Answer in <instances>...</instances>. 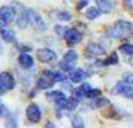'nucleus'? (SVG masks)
<instances>
[{
    "mask_svg": "<svg viewBox=\"0 0 133 128\" xmlns=\"http://www.w3.org/2000/svg\"><path fill=\"white\" fill-rule=\"evenodd\" d=\"M132 34H133V24L129 22V21H124V19L117 21L108 30V36L112 37V39H118V40L129 39Z\"/></svg>",
    "mask_w": 133,
    "mask_h": 128,
    "instance_id": "1",
    "label": "nucleus"
},
{
    "mask_svg": "<svg viewBox=\"0 0 133 128\" xmlns=\"http://www.w3.org/2000/svg\"><path fill=\"white\" fill-rule=\"evenodd\" d=\"M12 6L15 7V11L18 12V17H17V27L18 28H27V25L30 24V19H29V7L23 6L19 2H12Z\"/></svg>",
    "mask_w": 133,
    "mask_h": 128,
    "instance_id": "2",
    "label": "nucleus"
},
{
    "mask_svg": "<svg viewBox=\"0 0 133 128\" xmlns=\"http://www.w3.org/2000/svg\"><path fill=\"white\" fill-rule=\"evenodd\" d=\"M29 19H30V25L36 31L42 33V31L46 30V22H45L43 18L39 15V12L35 11V9H31V7H29Z\"/></svg>",
    "mask_w": 133,
    "mask_h": 128,
    "instance_id": "3",
    "label": "nucleus"
},
{
    "mask_svg": "<svg viewBox=\"0 0 133 128\" xmlns=\"http://www.w3.org/2000/svg\"><path fill=\"white\" fill-rule=\"evenodd\" d=\"M15 15H17V11H15V7L11 5V6H5L0 7V21L2 22H5V24H11L12 21H15Z\"/></svg>",
    "mask_w": 133,
    "mask_h": 128,
    "instance_id": "4",
    "label": "nucleus"
},
{
    "mask_svg": "<svg viewBox=\"0 0 133 128\" xmlns=\"http://www.w3.org/2000/svg\"><path fill=\"white\" fill-rule=\"evenodd\" d=\"M25 116H27V121L31 122V124H36V122L41 121L42 118V112H41V107L37 104H30L27 110H25Z\"/></svg>",
    "mask_w": 133,
    "mask_h": 128,
    "instance_id": "5",
    "label": "nucleus"
},
{
    "mask_svg": "<svg viewBox=\"0 0 133 128\" xmlns=\"http://www.w3.org/2000/svg\"><path fill=\"white\" fill-rule=\"evenodd\" d=\"M114 92L115 94H120V95H124V97H130V95H133V86H132V84H129V82H126L123 79L121 82L115 84Z\"/></svg>",
    "mask_w": 133,
    "mask_h": 128,
    "instance_id": "6",
    "label": "nucleus"
},
{
    "mask_svg": "<svg viewBox=\"0 0 133 128\" xmlns=\"http://www.w3.org/2000/svg\"><path fill=\"white\" fill-rule=\"evenodd\" d=\"M57 58V54L51 48H42L37 51V60L41 63H51Z\"/></svg>",
    "mask_w": 133,
    "mask_h": 128,
    "instance_id": "7",
    "label": "nucleus"
},
{
    "mask_svg": "<svg viewBox=\"0 0 133 128\" xmlns=\"http://www.w3.org/2000/svg\"><path fill=\"white\" fill-rule=\"evenodd\" d=\"M85 52H87V55H90V57H97V55L105 54L106 52V48L103 45H100V43L90 42L85 46Z\"/></svg>",
    "mask_w": 133,
    "mask_h": 128,
    "instance_id": "8",
    "label": "nucleus"
},
{
    "mask_svg": "<svg viewBox=\"0 0 133 128\" xmlns=\"http://www.w3.org/2000/svg\"><path fill=\"white\" fill-rule=\"evenodd\" d=\"M67 40L69 45H76V43L81 42V39H82V33L76 28H69L66 33V37H64Z\"/></svg>",
    "mask_w": 133,
    "mask_h": 128,
    "instance_id": "9",
    "label": "nucleus"
},
{
    "mask_svg": "<svg viewBox=\"0 0 133 128\" xmlns=\"http://www.w3.org/2000/svg\"><path fill=\"white\" fill-rule=\"evenodd\" d=\"M0 84L3 85L5 89H14L15 88V79H14L12 74L8 73V72L0 73Z\"/></svg>",
    "mask_w": 133,
    "mask_h": 128,
    "instance_id": "10",
    "label": "nucleus"
},
{
    "mask_svg": "<svg viewBox=\"0 0 133 128\" xmlns=\"http://www.w3.org/2000/svg\"><path fill=\"white\" fill-rule=\"evenodd\" d=\"M88 76H90L88 72L84 70V69H76V70H72V72H70V80L75 82V84H81V82H84Z\"/></svg>",
    "mask_w": 133,
    "mask_h": 128,
    "instance_id": "11",
    "label": "nucleus"
},
{
    "mask_svg": "<svg viewBox=\"0 0 133 128\" xmlns=\"http://www.w3.org/2000/svg\"><path fill=\"white\" fill-rule=\"evenodd\" d=\"M8 24H5V22H2L0 21V37L5 40V42H15V33H14L12 30H9L6 27Z\"/></svg>",
    "mask_w": 133,
    "mask_h": 128,
    "instance_id": "12",
    "label": "nucleus"
},
{
    "mask_svg": "<svg viewBox=\"0 0 133 128\" xmlns=\"http://www.w3.org/2000/svg\"><path fill=\"white\" fill-rule=\"evenodd\" d=\"M46 78H49V80L55 84V82H63L66 79V74H64V70H48L45 72Z\"/></svg>",
    "mask_w": 133,
    "mask_h": 128,
    "instance_id": "13",
    "label": "nucleus"
},
{
    "mask_svg": "<svg viewBox=\"0 0 133 128\" xmlns=\"http://www.w3.org/2000/svg\"><path fill=\"white\" fill-rule=\"evenodd\" d=\"M96 6L103 13H109L114 11V2L112 0H96Z\"/></svg>",
    "mask_w": 133,
    "mask_h": 128,
    "instance_id": "14",
    "label": "nucleus"
},
{
    "mask_svg": "<svg viewBox=\"0 0 133 128\" xmlns=\"http://www.w3.org/2000/svg\"><path fill=\"white\" fill-rule=\"evenodd\" d=\"M18 64L23 69L33 67V57H31V55H29V54H25V52H23V54L18 57Z\"/></svg>",
    "mask_w": 133,
    "mask_h": 128,
    "instance_id": "15",
    "label": "nucleus"
},
{
    "mask_svg": "<svg viewBox=\"0 0 133 128\" xmlns=\"http://www.w3.org/2000/svg\"><path fill=\"white\" fill-rule=\"evenodd\" d=\"M51 17L54 19H58V21H72V13L66 12V11H52L51 12Z\"/></svg>",
    "mask_w": 133,
    "mask_h": 128,
    "instance_id": "16",
    "label": "nucleus"
},
{
    "mask_svg": "<svg viewBox=\"0 0 133 128\" xmlns=\"http://www.w3.org/2000/svg\"><path fill=\"white\" fill-rule=\"evenodd\" d=\"M100 13H102V11H100L99 7H90V9H87V12H85V18L90 19V21H93V19L99 18Z\"/></svg>",
    "mask_w": 133,
    "mask_h": 128,
    "instance_id": "17",
    "label": "nucleus"
},
{
    "mask_svg": "<svg viewBox=\"0 0 133 128\" xmlns=\"http://www.w3.org/2000/svg\"><path fill=\"white\" fill-rule=\"evenodd\" d=\"M63 60L69 61V63H72V64H75L76 61H78V54L73 51V49H70V51H67L66 54H64V57H63Z\"/></svg>",
    "mask_w": 133,
    "mask_h": 128,
    "instance_id": "18",
    "label": "nucleus"
},
{
    "mask_svg": "<svg viewBox=\"0 0 133 128\" xmlns=\"http://www.w3.org/2000/svg\"><path fill=\"white\" fill-rule=\"evenodd\" d=\"M5 127H12V128H17L18 127V121L14 113H8L6 116V122H5Z\"/></svg>",
    "mask_w": 133,
    "mask_h": 128,
    "instance_id": "19",
    "label": "nucleus"
},
{
    "mask_svg": "<svg viewBox=\"0 0 133 128\" xmlns=\"http://www.w3.org/2000/svg\"><path fill=\"white\" fill-rule=\"evenodd\" d=\"M105 63V66H114V64H118L120 63V58H118V54L117 52H114V54H111L106 58V60L103 61Z\"/></svg>",
    "mask_w": 133,
    "mask_h": 128,
    "instance_id": "20",
    "label": "nucleus"
},
{
    "mask_svg": "<svg viewBox=\"0 0 133 128\" xmlns=\"http://www.w3.org/2000/svg\"><path fill=\"white\" fill-rule=\"evenodd\" d=\"M72 127H73V128H84V127H85L82 116L73 115V118H72Z\"/></svg>",
    "mask_w": 133,
    "mask_h": 128,
    "instance_id": "21",
    "label": "nucleus"
},
{
    "mask_svg": "<svg viewBox=\"0 0 133 128\" xmlns=\"http://www.w3.org/2000/svg\"><path fill=\"white\" fill-rule=\"evenodd\" d=\"M67 30H69L67 27H64V25H60V24H57V25L54 27V31H55V34H57L58 37H63V39L66 37V33H67Z\"/></svg>",
    "mask_w": 133,
    "mask_h": 128,
    "instance_id": "22",
    "label": "nucleus"
},
{
    "mask_svg": "<svg viewBox=\"0 0 133 128\" xmlns=\"http://www.w3.org/2000/svg\"><path fill=\"white\" fill-rule=\"evenodd\" d=\"M51 84H52L51 80H49V82L46 80V76L37 79V88H39V89H48L49 86H51Z\"/></svg>",
    "mask_w": 133,
    "mask_h": 128,
    "instance_id": "23",
    "label": "nucleus"
},
{
    "mask_svg": "<svg viewBox=\"0 0 133 128\" xmlns=\"http://www.w3.org/2000/svg\"><path fill=\"white\" fill-rule=\"evenodd\" d=\"M78 103H79V100H76V98L73 97L70 98V100H67V104H66V110L67 112H73V110L78 107Z\"/></svg>",
    "mask_w": 133,
    "mask_h": 128,
    "instance_id": "24",
    "label": "nucleus"
},
{
    "mask_svg": "<svg viewBox=\"0 0 133 128\" xmlns=\"http://www.w3.org/2000/svg\"><path fill=\"white\" fill-rule=\"evenodd\" d=\"M105 67V63L100 60H94L93 63H88V69L90 70H99V69Z\"/></svg>",
    "mask_w": 133,
    "mask_h": 128,
    "instance_id": "25",
    "label": "nucleus"
},
{
    "mask_svg": "<svg viewBox=\"0 0 133 128\" xmlns=\"http://www.w3.org/2000/svg\"><path fill=\"white\" fill-rule=\"evenodd\" d=\"M120 51L123 52V54H126V55H133V45H130V43H124V45H121L120 46Z\"/></svg>",
    "mask_w": 133,
    "mask_h": 128,
    "instance_id": "26",
    "label": "nucleus"
},
{
    "mask_svg": "<svg viewBox=\"0 0 133 128\" xmlns=\"http://www.w3.org/2000/svg\"><path fill=\"white\" fill-rule=\"evenodd\" d=\"M96 101H93V107H102V106H106V104H109V100H106V98H94Z\"/></svg>",
    "mask_w": 133,
    "mask_h": 128,
    "instance_id": "27",
    "label": "nucleus"
},
{
    "mask_svg": "<svg viewBox=\"0 0 133 128\" xmlns=\"http://www.w3.org/2000/svg\"><path fill=\"white\" fill-rule=\"evenodd\" d=\"M73 97L76 98V100H82V98H87V95H85L84 89L79 86V88H76V89H73Z\"/></svg>",
    "mask_w": 133,
    "mask_h": 128,
    "instance_id": "28",
    "label": "nucleus"
},
{
    "mask_svg": "<svg viewBox=\"0 0 133 128\" xmlns=\"http://www.w3.org/2000/svg\"><path fill=\"white\" fill-rule=\"evenodd\" d=\"M60 69L61 70H64V72H69V73H70L72 69H73V64L72 63H69V61H66V60H63L60 63Z\"/></svg>",
    "mask_w": 133,
    "mask_h": 128,
    "instance_id": "29",
    "label": "nucleus"
},
{
    "mask_svg": "<svg viewBox=\"0 0 133 128\" xmlns=\"http://www.w3.org/2000/svg\"><path fill=\"white\" fill-rule=\"evenodd\" d=\"M99 95H100V91H99V89H96V88H91L90 91H88V94H87V98L93 100V98H97Z\"/></svg>",
    "mask_w": 133,
    "mask_h": 128,
    "instance_id": "30",
    "label": "nucleus"
},
{
    "mask_svg": "<svg viewBox=\"0 0 133 128\" xmlns=\"http://www.w3.org/2000/svg\"><path fill=\"white\" fill-rule=\"evenodd\" d=\"M8 109H6V106H3V104H0V116H3V118H6L8 116Z\"/></svg>",
    "mask_w": 133,
    "mask_h": 128,
    "instance_id": "31",
    "label": "nucleus"
},
{
    "mask_svg": "<svg viewBox=\"0 0 133 128\" xmlns=\"http://www.w3.org/2000/svg\"><path fill=\"white\" fill-rule=\"evenodd\" d=\"M124 80L133 85V73H126V74H124Z\"/></svg>",
    "mask_w": 133,
    "mask_h": 128,
    "instance_id": "32",
    "label": "nucleus"
},
{
    "mask_svg": "<svg viewBox=\"0 0 133 128\" xmlns=\"http://www.w3.org/2000/svg\"><path fill=\"white\" fill-rule=\"evenodd\" d=\"M87 5H88V0H79V3H78V9L81 11V9L87 7Z\"/></svg>",
    "mask_w": 133,
    "mask_h": 128,
    "instance_id": "33",
    "label": "nucleus"
},
{
    "mask_svg": "<svg viewBox=\"0 0 133 128\" xmlns=\"http://www.w3.org/2000/svg\"><path fill=\"white\" fill-rule=\"evenodd\" d=\"M123 3L127 9H133V0H123Z\"/></svg>",
    "mask_w": 133,
    "mask_h": 128,
    "instance_id": "34",
    "label": "nucleus"
},
{
    "mask_svg": "<svg viewBox=\"0 0 133 128\" xmlns=\"http://www.w3.org/2000/svg\"><path fill=\"white\" fill-rule=\"evenodd\" d=\"M63 85H64V88H66V89H72V80H70V82L63 80Z\"/></svg>",
    "mask_w": 133,
    "mask_h": 128,
    "instance_id": "35",
    "label": "nucleus"
},
{
    "mask_svg": "<svg viewBox=\"0 0 133 128\" xmlns=\"http://www.w3.org/2000/svg\"><path fill=\"white\" fill-rule=\"evenodd\" d=\"M3 52H5V49H3V45L0 42V55H3Z\"/></svg>",
    "mask_w": 133,
    "mask_h": 128,
    "instance_id": "36",
    "label": "nucleus"
},
{
    "mask_svg": "<svg viewBox=\"0 0 133 128\" xmlns=\"http://www.w3.org/2000/svg\"><path fill=\"white\" fill-rule=\"evenodd\" d=\"M46 127H49V128H54L55 125H54V124H52V122H48V124H46Z\"/></svg>",
    "mask_w": 133,
    "mask_h": 128,
    "instance_id": "37",
    "label": "nucleus"
},
{
    "mask_svg": "<svg viewBox=\"0 0 133 128\" xmlns=\"http://www.w3.org/2000/svg\"><path fill=\"white\" fill-rule=\"evenodd\" d=\"M129 64H130V66H133V55L130 57V60H129Z\"/></svg>",
    "mask_w": 133,
    "mask_h": 128,
    "instance_id": "38",
    "label": "nucleus"
},
{
    "mask_svg": "<svg viewBox=\"0 0 133 128\" xmlns=\"http://www.w3.org/2000/svg\"><path fill=\"white\" fill-rule=\"evenodd\" d=\"M3 89H5V88H3V85H2V84H0V94H2V91H3Z\"/></svg>",
    "mask_w": 133,
    "mask_h": 128,
    "instance_id": "39",
    "label": "nucleus"
},
{
    "mask_svg": "<svg viewBox=\"0 0 133 128\" xmlns=\"http://www.w3.org/2000/svg\"><path fill=\"white\" fill-rule=\"evenodd\" d=\"M132 100H133V95H132Z\"/></svg>",
    "mask_w": 133,
    "mask_h": 128,
    "instance_id": "40",
    "label": "nucleus"
}]
</instances>
